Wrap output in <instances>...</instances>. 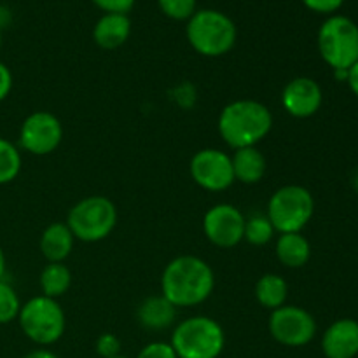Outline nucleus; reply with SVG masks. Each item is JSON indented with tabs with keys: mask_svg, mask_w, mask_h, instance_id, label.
I'll return each mask as SVG.
<instances>
[{
	"mask_svg": "<svg viewBox=\"0 0 358 358\" xmlns=\"http://www.w3.org/2000/svg\"><path fill=\"white\" fill-rule=\"evenodd\" d=\"M215 289L212 266L198 255L171 259L161 275V294L177 308H194L205 303Z\"/></svg>",
	"mask_w": 358,
	"mask_h": 358,
	"instance_id": "nucleus-1",
	"label": "nucleus"
},
{
	"mask_svg": "<svg viewBox=\"0 0 358 358\" xmlns=\"http://www.w3.org/2000/svg\"><path fill=\"white\" fill-rule=\"evenodd\" d=\"M273 129V114L257 100H234L220 110L219 133L233 150L257 147Z\"/></svg>",
	"mask_w": 358,
	"mask_h": 358,
	"instance_id": "nucleus-2",
	"label": "nucleus"
},
{
	"mask_svg": "<svg viewBox=\"0 0 358 358\" xmlns=\"http://www.w3.org/2000/svg\"><path fill=\"white\" fill-rule=\"evenodd\" d=\"M185 35L198 55L219 58L234 48L238 28L226 13L217 9H199L187 21Z\"/></svg>",
	"mask_w": 358,
	"mask_h": 358,
	"instance_id": "nucleus-3",
	"label": "nucleus"
},
{
	"mask_svg": "<svg viewBox=\"0 0 358 358\" xmlns=\"http://www.w3.org/2000/svg\"><path fill=\"white\" fill-rule=\"evenodd\" d=\"M170 345L178 358H219L226 346V334L219 322L198 315L175 325Z\"/></svg>",
	"mask_w": 358,
	"mask_h": 358,
	"instance_id": "nucleus-4",
	"label": "nucleus"
},
{
	"mask_svg": "<svg viewBox=\"0 0 358 358\" xmlns=\"http://www.w3.org/2000/svg\"><path fill=\"white\" fill-rule=\"evenodd\" d=\"M17 324L31 343L38 346H51L65 334L66 317L58 299L41 294L21 304Z\"/></svg>",
	"mask_w": 358,
	"mask_h": 358,
	"instance_id": "nucleus-5",
	"label": "nucleus"
},
{
	"mask_svg": "<svg viewBox=\"0 0 358 358\" xmlns=\"http://www.w3.org/2000/svg\"><path fill=\"white\" fill-rule=\"evenodd\" d=\"M117 224V208L107 196H87L70 208L66 226L76 240L96 243L110 236Z\"/></svg>",
	"mask_w": 358,
	"mask_h": 358,
	"instance_id": "nucleus-6",
	"label": "nucleus"
},
{
	"mask_svg": "<svg viewBox=\"0 0 358 358\" xmlns=\"http://www.w3.org/2000/svg\"><path fill=\"white\" fill-rule=\"evenodd\" d=\"M317 44L332 70H350L358 62V24L348 16L332 14L322 23Z\"/></svg>",
	"mask_w": 358,
	"mask_h": 358,
	"instance_id": "nucleus-7",
	"label": "nucleus"
},
{
	"mask_svg": "<svg viewBox=\"0 0 358 358\" xmlns=\"http://www.w3.org/2000/svg\"><path fill=\"white\" fill-rule=\"evenodd\" d=\"M315 213L313 194L297 184L276 189L268 201V219L278 234L301 233Z\"/></svg>",
	"mask_w": 358,
	"mask_h": 358,
	"instance_id": "nucleus-8",
	"label": "nucleus"
},
{
	"mask_svg": "<svg viewBox=\"0 0 358 358\" xmlns=\"http://www.w3.org/2000/svg\"><path fill=\"white\" fill-rule=\"evenodd\" d=\"M268 329L271 338L278 345L301 348V346L310 345L317 336V320L304 308L285 304L271 311Z\"/></svg>",
	"mask_w": 358,
	"mask_h": 358,
	"instance_id": "nucleus-9",
	"label": "nucleus"
},
{
	"mask_svg": "<svg viewBox=\"0 0 358 358\" xmlns=\"http://www.w3.org/2000/svg\"><path fill=\"white\" fill-rule=\"evenodd\" d=\"M63 140V124L52 112H31L20 128V147L31 156H48Z\"/></svg>",
	"mask_w": 358,
	"mask_h": 358,
	"instance_id": "nucleus-10",
	"label": "nucleus"
},
{
	"mask_svg": "<svg viewBox=\"0 0 358 358\" xmlns=\"http://www.w3.org/2000/svg\"><path fill=\"white\" fill-rule=\"evenodd\" d=\"M189 171L196 184L210 192H222L234 184L231 156L220 149L206 147L192 156Z\"/></svg>",
	"mask_w": 358,
	"mask_h": 358,
	"instance_id": "nucleus-11",
	"label": "nucleus"
},
{
	"mask_svg": "<svg viewBox=\"0 0 358 358\" xmlns=\"http://www.w3.org/2000/svg\"><path fill=\"white\" fill-rule=\"evenodd\" d=\"M245 222L247 217L238 206L231 203H219L203 217V233L215 247L234 248L243 241Z\"/></svg>",
	"mask_w": 358,
	"mask_h": 358,
	"instance_id": "nucleus-12",
	"label": "nucleus"
},
{
	"mask_svg": "<svg viewBox=\"0 0 358 358\" xmlns=\"http://www.w3.org/2000/svg\"><path fill=\"white\" fill-rule=\"evenodd\" d=\"M324 101L320 84L311 77H294L282 91V105L289 115L308 119L317 114Z\"/></svg>",
	"mask_w": 358,
	"mask_h": 358,
	"instance_id": "nucleus-13",
	"label": "nucleus"
},
{
	"mask_svg": "<svg viewBox=\"0 0 358 358\" xmlns=\"http://www.w3.org/2000/svg\"><path fill=\"white\" fill-rule=\"evenodd\" d=\"M322 350L327 358H355L358 355V322L341 318L329 325L322 338Z\"/></svg>",
	"mask_w": 358,
	"mask_h": 358,
	"instance_id": "nucleus-14",
	"label": "nucleus"
},
{
	"mask_svg": "<svg viewBox=\"0 0 358 358\" xmlns=\"http://www.w3.org/2000/svg\"><path fill=\"white\" fill-rule=\"evenodd\" d=\"M129 35H131V20L128 14L105 13L93 28L94 44L108 51L126 44Z\"/></svg>",
	"mask_w": 358,
	"mask_h": 358,
	"instance_id": "nucleus-15",
	"label": "nucleus"
},
{
	"mask_svg": "<svg viewBox=\"0 0 358 358\" xmlns=\"http://www.w3.org/2000/svg\"><path fill=\"white\" fill-rule=\"evenodd\" d=\"M177 311L178 308L173 306L163 294L150 296L145 297L136 308V320L147 331H164L175 324Z\"/></svg>",
	"mask_w": 358,
	"mask_h": 358,
	"instance_id": "nucleus-16",
	"label": "nucleus"
},
{
	"mask_svg": "<svg viewBox=\"0 0 358 358\" xmlns=\"http://www.w3.org/2000/svg\"><path fill=\"white\" fill-rule=\"evenodd\" d=\"M72 231L66 226V222H52L42 231L38 248L48 262H65L73 250Z\"/></svg>",
	"mask_w": 358,
	"mask_h": 358,
	"instance_id": "nucleus-17",
	"label": "nucleus"
},
{
	"mask_svg": "<svg viewBox=\"0 0 358 358\" xmlns=\"http://www.w3.org/2000/svg\"><path fill=\"white\" fill-rule=\"evenodd\" d=\"M231 164H233L234 180L247 185L259 184L264 178L268 168L264 154L257 147L236 149L231 154Z\"/></svg>",
	"mask_w": 358,
	"mask_h": 358,
	"instance_id": "nucleus-18",
	"label": "nucleus"
},
{
	"mask_svg": "<svg viewBox=\"0 0 358 358\" xmlns=\"http://www.w3.org/2000/svg\"><path fill=\"white\" fill-rule=\"evenodd\" d=\"M276 259L290 269H299L311 257V245L303 233H283L276 238Z\"/></svg>",
	"mask_w": 358,
	"mask_h": 358,
	"instance_id": "nucleus-19",
	"label": "nucleus"
},
{
	"mask_svg": "<svg viewBox=\"0 0 358 358\" xmlns=\"http://www.w3.org/2000/svg\"><path fill=\"white\" fill-rule=\"evenodd\" d=\"M255 299L262 308L275 311L285 306L289 299V283L282 275L276 273H266L255 283Z\"/></svg>",
	"mask_w": 358,
	"mask_h": 358,
	"instance_id": "nucleus-20",
	"label": "nucleus"
},
{
	"mask_svg": "<svg viewBox=\"0 0 358 358\" xmlns=\"http://www.w3.org/2000/svg\"><path fill=\"white\" fill-rule=\"evenodd\" d=\"M38 285H41L42 296L58 299L69 292L72 285V273L65 262H48L42 268L38 276Z\"/></svg>",
	"mask_w": 358,
	"mask_h": 358,
	"instance_id": "nucleus-21",
	"label": "nucleus"
},
{
	"mask_svg": "<svg viewBox=\"0 0 358 358\" xmlns=\"http://www.w3.org/2000/svg\"><path fill=\"white\" fill-rule=\"evenodd\" d=\"M21 152L13 142L0 136V185L16 180L21 171Z\"/></svg>",
	"mask_w": 358,
	"mask_h": 358,
	"instance_id": "nucleus-22",
	"label": "nucleus"
},
{
	"mask_svg": "<svg viewBox=\"0 0 358 358\" xmlns=\"http://www.w3.org/2000/svg\"><path fill=\"white\" fill-rule=\"evenodd\" d=\"M276 231L273 227L271 220L268 219V215H262V213H254L247 219L245 222V236L243 240L248 241L254 247H264L269 241H273Z\"/></svg>",
	"mask_w": 358,
	"mask_h": 358,
	"instance_id": "nucleus-23",
	"label": "nucleus"
},
{
	"mask_svg": "<svg viewBox=\"0 0 358 358\" xmlns=\"http://www.w3.org/2000/svg\"><path fill=\"white\" fill-rule=\"evenodd\" d=\"M21 301L14 287L6 280H0V325L17 320Z\"/></svg>",
	"mask_w": 358,
	"mask_h": 358,
	"instance_id": "nucleus-24",
	"label": "nucleus"
},
{
	"mask_svg": "<svg viewBox=\"0 0 358 358\" xmlns=\"http://www.w3.org/2000/svg\"><path fill=\"white\" fill-rule=\"evenodd\" d=\"M159 10L175 21H189L198 10V0H157Z\"/></svg>",
	"mask_w": 358,
	"mask_h": 358,
	"instance_id": "nucleus-25",
	"label": "nucleus"
},
{
	"mask_svg": "<svg viewBox=\"0 0 358 358\" xmlns=\"http://www.w3.org/2000/svg\"><path fill=\"white\" fill-rule=\"evenodd\" d=\"M121 339L112 332H103L101 336H98L96 343H94V350L101 358H114L121 355Z\"/></svg>",
	"mask_w": 358,
	"mask_h": 358,
	"instance_id": "nucleus-26",
	"label": "nucleus"
},
{
	"mask_svg": "<svg viewBox=\"0 0 358 358\" xmlns=\"http://www.w3.org/2000/svg\"><path fill=\"white\" fill-rule=\"evenodd\" d=\"M136 358H178L170 343L154 341L143 346Z\"/></svg>",
	"mask_w": 358,
	"mask_h": 358,
	"instance_id": "nucleus-27",
	"label": "nucleus"
},
{
	"mask_svg": "<svg viewBox=\"0 0 358 358\" xmlns=\"http://www.w3.org/2000/svg\"><path fill=\"white\" fill-rule=\"evenodd\" d=\"M98 9L103 13H117V14H128L133 9L136 0H91Z\"/></svg>",
	"mask_w": 358,
	"mask_h": 358,
	"instance_id": "nucleus-28",
	"label": "nucleus"
},
{
	"mask_svg": "<svg viewBox=\"0 0 358 358\" xmlns=\"http://www.w3.org/2000/svg\"><path fill=\"white\" fill-rule=\"evenodd\" d=\"M304 6L318 14H332L345 3V0H303Z\"/></svg>",
	"mask_w": 358,
	"mask_h": 358,
	"instance_id": "nucleus-29",
	"label": "nucleus"
},
{
	"mask_svg": "<svg viewBox=\"0 0 358 358\" xmlns=\"http://www.w3.org/2000/svg\"><path fill=\"white\" fill-rule=\"evenodd\" d=\"M13 90V73L6 63L0 62V101L6 100Z\"/></svg>",
	"mask_w": 358,
	"mask_h": 358,
	"instance_id": "nucleus-30",
	"label": "nucleus"
},
{
	"mask_svg": "<svg viewBox=\"0 0 358 358\" xmlns=\"http://www.w3.org/2000/svg\"><path fill=\"white\" fill-rule=\"evenodd\" d=\"M346 83H348L350 90L358 96V62L348 70V80Z\"/></svg>",
	"mask_w": 358,
	"mask_h": 358,
	"instance_id": "nucleus-31",
	"label": "nucleus"
},
{
	"mask_svg": "<svg viewBox=\"0 0 358 358\" xmlns=\"http://www.w3.org/2000/svg\"><path fill=\"white\" fill-rule=\"evenodd\" d=\"M23 358H58V357H56L52 352H49V350L38 348L35 350V352H30L28 355H24Z\"/></svg>",
	"mask_w": 358,
	"mask_h": 358,
	"instance_id": "nucleus-32",
	"label": "nucleus"
},
{
	"mask_svg": "<svg viewBox=\"0 0 358 358\" xmlns=\"http://www.w3.org/2000/svg\"><path fill=\"white\" fill-rule=\"evenodd\" d=\"M6 271H7L6 254H3L2 247H0V280H6V278H3V276H6Z\"/></svg>",
	"mask_w": 358,
	"mask_h": 358,
	"instance_id": "nucleus-33",
	"label": "nucleus"
},
{
	"mask_svg": "<svg viewBox=\"0 0 358 358\" xmlns=\"http://www.w3.org/2000/svg\"><path fill=\"white\" fill-rule=\"evenodd\" d=\"M353 187H355V191L358 192V170H357V173L353 175Z\"/></svg>",
	"mask_w": 358,
	"mask_h": 358,
	"instance_id": "nucleus-34",
	"label": "nucleus"
},
{
	"mask_svg": "<svg viewBox=\"0 0 358 358\" xmlns=\"http://www.w3.org/2000/svg\"><path fill=\"white\" fill-rule=\"evenodd\" d=\"M0 49H2V24H0Z\"/></svg>",
	"mask_w": 358,
	"mask_h": 358,
	"instance_id": "nucleus-35",
	"label": "nucleus"
},
{
	"mask_svg": "<svg viewBox=\"0 0 358 358\" xmlns=\"http://www.w3.org/2000/svg\"><path fill=\"white\" fill-rule=\"evenodd\" d=\"M114 358H128V357H124V355H117V357H114Z\"/></svg>",
	"mask_w": 358,
	"mask_h": 358,
	"instance_id": "nucleus-36",
	"label": "nucleus"
}]
</instances>
